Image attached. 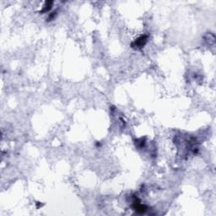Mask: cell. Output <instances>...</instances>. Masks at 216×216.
I'll use <instances>...</instances> for the list:
<instances>
[{
    "instance_id": "6da1fadb",
    "label": "cell",
    "mask_w": 216,
    "mask_h": 216,
    "mask_svg": "<svg viewBox=\"0 0 216 216\" xmlns=\"http://www.w3.org/2000/svg\"><path fill=\"white\" fill-rule=\"evenodd\" d=\"M147 38H148V37L147 36H143V37H138L136 41H134V42L132 44V47H134V48H141V47H143L145 44H146V42H147Z\"/></svg>"
},
{
    "instance_id": "7a4b0ae2",
    "label": "cell",
    "mask_w": 216,
    "mask_h": 216,
    "mask_svg": "<svg viewBox=\"0 0 216 216\" xmlns=\"http://www.w3.org/2000/svg\"><path fill=\"white\" fill-rule=\"evenodd\" d=\"M52 4H53V2H46V3H45V5L43 6V9L41 10V13L47 12V11L50 10L51 8H52Z\"/></svg>"
}]
</instances>
